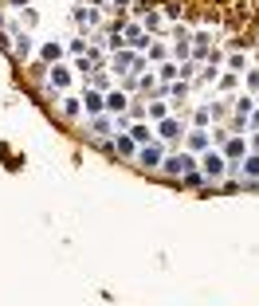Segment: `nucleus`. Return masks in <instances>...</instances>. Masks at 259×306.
<instances>
[{
    "instance_id": "obj_1",
    "label": "nucleus",
    "mask_w": 259,
    "mask_h": 306,
    "mask_svg": "<svg viewBox=\"0 0 259 306\" xmlns=\"http://www.w3.org/2000/svg\"><path fill=\"white\" fill-rule=\"evenodd\" d=\"M184 165H189V157H173V161H169V169H173V173H181Z\"/></svg>"
}]
</instances>
